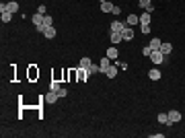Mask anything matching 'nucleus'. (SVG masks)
<instances>
[{
    "mask_svg": "<svg viewBox=\"0 0 185 138\" xmlns=\"http://www.w3.org/2000/svg\"><path fill=\"white\" fill-rule=\"evenodd\" d=\"M162 136H165L162 132H154V134H152V138H162Z\"/></svg>",
    "mask_w": 185,
    "mask_h": 138,
    "instance_id": "obj_29",
    "label": "nucleus"
},
{
    "mask_svg": "<svg viewBox=\"0 0 185 138\" xmlns=\"http://www.w3.org/2000/svg\"><path fill=\"white\" fill-rule=\"evenodd\" d=\"M126 23L130 25V27H134V25H138V23H140V17H136V15H130V17L126 19Z\"/></svg>",
    "mask_w": 185,
    "mask_h": 138,
    "instance_id": "obj_15",
    "label": "nucleus"
},
{
    "mask_svg": "<svg viewBox=\"0 0 185 138\" xmlns=\"http://www.w3.org/2000/svg\"><path fill=\"white\" fill-rule=\"evenodd\" d=\"M140 29H142V33H144V35H148V33H150V25H140Z\"/></svg>",
    "mask_w": 185,
    "mask_h": 138,
    "instance_id": "obj_26",
    "label": "nucleus"
},
{
    "mask_svg": "<svg viewBox=\"0 0 185 138\" xmlns=\"http://www.w3.org/2000/svg\"><path fill=\"white\" fill-rule=\"evenodd\" d=\"M105 56H107L109 60H117V58H119V49H117L115 45H111V48L105 52Z\"/></svg>",
    "mask_w": 185,
    "mask_h": 138,
    "instance_id": "obj_6",
    "label": "nucleus"
},
{
    "mask_svg": "<svg viewBox=\"0 0 185 138\" xmlns=\"http://www.w3.org/2000/svg\"><path fill=\"white\" fill-rule=\"evenodd\" d=\"M181 118H183V115H181L179 111H177V109H171V111H169V122H171V124L181 122Z\"/></svg>",
    "mask_w": 185,
    "mask_h": 138,
    "instance_id": "obj_5",
    "label": "nucleus"
},
{
    "mask_svg": "<svg viewBox=\"0 0 185 138\" xmlns=\"http://www.w3.org/2000/svg\"><path fill=\"white\" fill-rule=\"evenodd\" d=\"M88 76H91L88 68H80L78 70V80H84V79H88Z\"/></svg>",
    "mask_w": 185,
    "mask_h": 138,
    "instance_id": "obj_17",
    "label": "nucleus"
},
{
    "mask_svg": "<svg viewBox=\"0 0 185 138\" xmlns=\"http://www.w3.org/2000/svg\"><path fill=\"white\" fill-rule=\"evenodd\" d=\"M126 27H128V23H123V21H111V31H117V33H122Z\"/></svg>",
    "mask_w": 185,
    "mask_h": 138,
    "instance_id": "obj_3",
    "label": "nucleus"
},
{
    "mask_svg": "<svg viewBox=\"0 0 185 138\" xmlns=\"http://www.w3.org/2000/svg\"><path fill=\"white\" fill-rule=\"evenodd\" d=\"M43 35L48 37V39H54V37H56V27H54V25L45 27V29H43Z\"/></svg>",
    "mask_w": 185,
    "mask_h": 138,
    "instance_id": "obj_10",
    "label": "nucleus"
},
{
    "mask_svg": "<svg viewBox=\"0 0 185 138\" xmlns=\"http://www.w3.org/2000/svg\"><path fill=\"white\" fill-rule=\"evenodd\" d=\"M161 43H162V41L158 39V37H152V41H150V43H148V45H150L152 49H161Z\"/></svg>",
    "mask_w": 185,
    "mask_h": 138,
    "instance_id": "obj_19",
    "label": "nucleus"
},
{
    "mask_svg": "<svg viewBox=\"0 0 185 138\" xmlns=\"http://www.w3.org/2000/svg\"><path fill=\"white\" fill-rule=\"evenodd\" d=\"M148 58L152 60V64H154V66H161L162 62H165V54H162L161 49H152V54L148 56Z\"/></svg>",
    "mask_w": 185,
    "mask_h": 138,
    "instance_id": "obj_1",
    "label": "nucleus"
},
{
    "mask_svg": "<svg viewBox=\"0 0 185 138\" xmlns=\"http://www.w3.org/2000/svg\"><path fill=\"white\" fill-rule=\"evenodd\" d=\"M150 21H152V13L144 10V13L140 15V25H150Z\"/></svg>",
    "mask_w": 185,
    "mask_h": 138,
    "instance_id": "obj_8",
    "label": "nucleus"
},
{
    "mask_svg": "<svg viewBox=\"0 0 185 138\" xmlns=\"http://www.w3.org/2000/svg\"><path fill=\"white\" fill-rule=\"evenodd\" d=\"M117 64H119V68H122V70H128V64H126V62H117Z\"/></svg>",
    "mask_w": 185,
    "mask_h": 138,
    "instance_id": "obj_28",
    "label": "nucleus"
},
{
    "mask_svg": "<svg viewBox=\"0 0 185 138\" xmlns=\"http://www.w3.org/2000/svg\"><path fill=\"white\" fill-rule=\"evenodd\" d=\"M109 39H111V43H113V45H117L119 41H123V35H122V33H117V31H111Z\"/></svg>",
    "mask_w": 185,
    "mask_h": 138,
    "instance_id": "obj_9",
    "label": "nucleus"
},
{
    "mask_svg": "<svg viewBox=\"0 0 185 138\" xmlns=\"http://www.w3.org/2000/svg\"><path fill=\"white\" fill-rule=\"evenodd\" d=\"M134 33H136V31H134V29L130 27V25H128L126 29L122 31V35H123V41H132V39H134Z\"/></svg>",
    "mask_w": 185,
    "mask_h": 138,
    "instance_id": "obj_4",
    "label": "nucleus"
},
{
    "mask_svg": "<svg viewBox=\"0 0 185 138\" xmlns=\"http://www.w3.org/2000/svg\"><path fill=\"white\" fill-rule=\"evenodd\" d=\"M101 2H105V0H101Z\"/></svg>",
    "mask_w": 185,
    "mask_h": 138,
    "instance_id": "obj_30",
    "label": "nucleus"
},
{
    "mask_svg": "<svg viewBox=\"0 0 185 138\" xmlns=\"http://www.w3.org/2000/svg\"><path fill=\"white\" fill-rule=\"evenodd\" d=\"M0 19H2V23H10V19H12V13H8V10H2V13H0Z\"/></svg>",
    "mask_w": 185,
    "mask_h": 138,
    "instance_id": "obj_16",
    "label": "nucleus"
},
{
    "mask_svg": "<svg viewBox=\"0 0 185 138\" xmlns=\"http://www.w3.org/2000/svg\"><path fill=\"white\" fill-rule=\"evenodd\" d=\"M60 89H62V87H60L58 80H52V83H49V91H56V93H58Z\"/></svg>",
    "mask_w": 185,
    "mask_h": 138,
    "instance_id": "obj_21",
    "label": "nucleus"
},
{
    "mask_svg": "<svg viewBox=\"0 0 185 138\" xmlns=\"http://www.w3.org/2000/svg\"><path fill=\"white\" fill-rule=\"evenodd\" d=\"M161 52H162V54H171V52H173V45H171V43H165V41H162V43H161Z\"/></svg>",
    "mask_w": 185,
    "mask_h": 138,
    "instance_id": "obj_18",
    "label": "nucleus"
},
{
    "mask_svg": "<svg viewBox=\"0 0 185 138\" xmlns=\"http://www.w3.org/2000/svg\"><path fill=\"white\" fill-rule=\"evenodd\" d=\"M88 72H91V74H95V72H101V66H95V64H91V66H88Z\"/></svg>",
    "mask_w": 185,
    "mask_h": 138,
    "instance_id": "obj_24",
    "label": "nucleus"
},
{
    "mask_svg": "<svg viewBox=\"0 0 185 138\" xmlns=\"http://www.w3.org/2000/svg\"><path fill=\"white\" fill-rule=\"evenodd\" d=\"M99 66H101V72L105 74V70H107L109 66H111V60H109L107 56H103V58H101V62H99Z\"/></svg>",
    "mask_w": 185,
    "mask_h": 138,
    "instance_id": "obj_11",
    "label": "nucleus"
},
{
    "mask_svg": "<svg viewBox=\"0 0 185 138\" xmlns=\"http://www.w3.org/2000/svg\"><path fill=\"white\" fill-rule=\"evenodd\" d=\"M2 10H8V13H12V15H15L17 10H19V4H17V2H2V4H0V13H2Z\"/></svg>",
    "mask_w": 185,
    "mask_h": 138,
    "instance_id": "obj_2",
    "label": "nucleus"
},
{
    "mask_svg": "<svg viewBox=\"0 0 185 138\" xmlns=\"http://www.w3.org/2000/svg\"><path fill=\"white\" fill-rule=\"evenodd\" d=\"M43 99H45V101H48V103H56V101H58V99H60V95L56 93V91H49V93L45 95Z\"/></svg>",
    "mask_w": 185,
    "mask_h": 138,
    "instance_id": "obj_12",
    "label": "nucleus"
},
{
    "mask_svg": "<svg viewBox=\"0 0 185 138\" xmlns=\"http://www.w3.org/2000/svg\"><path fill=\"white\" fill-rule=\"evenodd\" d=\"M158 122L165 124V126H171V122H169V114H158Z\"/></svg>",
    "mask_w": 185,
    "mask_h": 138,
    "instance_id": "obj_20",
    "label": "nucleus"
},
{
    "mask_svg": "<svg viewBox=\"0 0 185 138\" xmlns=\"http://www.w3.org/2000/svg\"><path fill=\"white\" fill-rule=\"evenodd\" d=\"M43 25H45V27H49V25H54V19H52L49 15H43Z\"/></svg>",
    "mask_w": 185,
    "mask_h": 138,
    "instance_id": "obj_23",
    "label": "nucleus"
},
{
    "mask_svg": "<svg viewBox=\"0 0 185 138\" xmlns=\"http://www.w3.org/2000/svg\"><path fill=\"white\" fill-rule=\"evenodd\" d=\"M101 10L103 13H113V4L109 0H105V2H101Z\"/></svg>",
    "mask_w": 185,
    "mask_h": 138,
    "instance_id": "obj_14",
    "label": "nucleus"
},
{
    "mask_svg": "<svg viewBox=\"0 0 185 138\" xmlns=\"http://www.w3.org/2000/svg\"><path fill=\"white\" fill-rule=\"evenodd\" d=\"M161 76H162V74H161V70H158V68H150V72H148V79H150V80H161Z\"/></svg>",
    "mask_w": 185,
    "mask_h": 138,
    "instance_id": "obj_13",
    "label": "nucleus"
},
{
    "mask_svg": "<svg viewBox=\"0 0 185 138\" xmlns=\"http://www.w3.org/2000/svg\"><path fill=\"white\" fill-rule=\"evenodd\" d=\"M117 70H119V64H115V66H109L107 70H105V76H107V79H115L117 76Z\"/></svg>",
    "mask_w": 185,
    "mask_h": 138,
    "instance_id": "obj_7",
    "label": "nucleus"
},
{
    "mask_svg": "<svg viewBox=\"0 0 185 138\" xmlns=\"http://www.w3.org/2000/svg\"><path fill=\"white\" fill-rule=\"evenodd\" d=\"M142 54H144V56H150L152 54V48H150V45H144V48H142Z\"/></svg>",
    "mask_w": 185,
    "mask_h": 138,
    "instance_id": "obj_25",
    "label": "nucleus"
},
{
    "mask_svg": "<svg viewBox=\"0 0 185 138\" xmlns=\"http://www.w3.org/2000/svg\"><path fill=\"white\" fill-rule=\"evenodd\" d=\"M91 64H92L91 58H82V60H80V68H88Z\"/></svg>",
    "mask_w": 185,
    "mask_h": 138,
    "instance_id": "obj_22",
    "label": "nucleus"
},
{
    "mask_svg": "<svg viewBox=\"0 0 185 138\" xmlns=\"http://www.w3.org/2000/svg\"><path fill=\"white\" fill-rule=\"evenodd\" d=\"M58 95H60V99H62V97H66V95H68V91H66V89H60Z\"/></svg>",
    "mask_w": 185,
    "mask_h": 138,
    "instance_id": "obj_27",
    "label": "nucleus"
}]
</instances>
